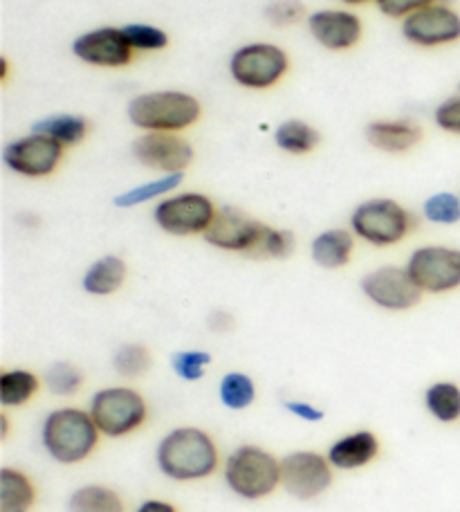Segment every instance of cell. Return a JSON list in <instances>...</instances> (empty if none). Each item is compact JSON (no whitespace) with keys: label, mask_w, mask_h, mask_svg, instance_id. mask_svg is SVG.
<instances>
[{"label":"cell","mask_w":460,"mask_h":512,"mask_svg":"<svg viewBox=\"0 0 460 512\" xmlns=\"http://www.w3.org/2000/svg\"><path fill=\"white\" fill-rule=\"evenodd\" d=\"M360 290L375 308L389 313H407L422 301V292L411 279L407 265H380L366 272Z\"/></svg>","instance_id":"12"},{"label":"cell","mask_w":460,"mask_h":512,"mask_svg":"<svg viewBox=\"0 0 460 512\" xmlns=\"http://www.w3.org/2000/svg\"><path fill=\"white\" fill-rule=\"evenodd\" d=\"M43 389V378L30 369L0 371V405L3 409H18L32 402Z\"/></svg>","instance_id":"25"},{"label":"cell","mask_w":460,"mask_h":512,"mask_svg":"<svg viewBox=\"0 0 460 512\" xmlns=\"http://www.w3.org/2000/svg\"><path fill=\"white\" fill-rule=\"evenodd\" d=\"M440 3V0H375V7L380 9V14L393 21H404V18L420 12L429 5Z\"/></svg>","instance_id":"38"},{"label":"cell","mask_w":460,"mask_h":512,"mask_svg":"<svg viewBox=\"0 0 460 512\" xmlns=\"http://www.w3.org/2000/svg\"><path fill=\"white\" fill-rule=\"evenodd\" d=\"M90 416L101 436L124 438L149 420V402L133 387H101L90 398Z\"/></svg>","instance_id":"7"},{"label":"cell","mask_w":460,"mask_h":512,"mask_svg":"<svg viewBox=\"0 0 460 512\" xmlns=\"http://www.w3.org/2000/svg\"><path fill=\"white\" fill-rule=\"evenodd\" d=\"M229 77L236 86L265 93L281 84L290 72V54L279 43L250 41L238 45L227 61Z\"/></svg>","instance_id":"6"},{"label":"cell","mask_w":460,"mask_h":512,"mask_svg":"<svg viewBox=\"0 0 460 512\" xmlns=\"http://www.w3.org/2000/svg\"><path fill=\"white\" fill-rule=\"evenodd\" d=\"M216 214V203L202 191H176L155 203L153 223L164 234L187 239V236H205Z\"/></svg>","instance_id":"8"},{"label":"cell","mask_w":460,"mask_h":512,"mask_svg":"<svg viewBox=\"0 0 460 512\" xmlns=\"http://www.w3.org/2000/svg\"><path fill=\"white\" fill-rule=\"evenodd\" d=\"M348 227L362 243L384 250L409 239L416 216L395 198H368L353 209Z\"/></svg>","instance_id":"5"},{"label":"cell","mask_w":460,"mask_h":512,"mask_svg":"<svg viewBox=\"0 0 460 512\" xmlns=\"http://www.w3.org/2000/svg\"><path fill=\"white\" fill-rule=\"evenodd\" d=\"M128 43L137 54H151L162 52L169 48V34L162 27L153 23H126L122 25Z\"/></svg>","instance_id":"35"},{"label":"cell","mask_w":460,"mask_h":512,"mask_svg":"<svg viewBox=\"0 0 460 512\" xmlns=\"http://www.w3.org/2000/svg\"><path fill=\"white\" fill-rule=\"evenodd\" d=\"M207 326L211 333H229L232 328L236 326V319L232 313H227V310H214V313H209L207 317Z\"/></svg>","instance_id":"40"},{"label":"cell","mask_w":460,"mask_h":512,"mask_svg":"<svg viewBox=\"0 0 460 512\" xmlns=\"http://www.w3.org/2000/svg\"><path fill=\"white\" fill-rule=\"evenodd\" d=\"M366 142L386 155H404L416 149L425 137L422 126L413 120H373L364 128Z\"/></svg>","instance_id":"19"},{"label":"cell","mask_w":460,"mask_h":512,"mask_svg":"<svg viewBox=\"0 0 460 512\" xmlns=\"http://www.w3.org/2000/svg\"><path fill=\"white\" fill-rule=\"evenodd\" d=\"M184 182V173H162V176L146 180L142 185H135L131 189L122 191L113 198V205L117 209H133L142 207L146 203H160L162 198L180 191Z\"/></svg>","instance_id":"24"},{"label":"cell","mask_w":460,"mask_h":512,"mask_svg":"<svg viewBox=\"0 0 460 512\" xmlns=\"http://www.w3.org/2000/svg\"><path fill=\"white\" fill-rule=\"evenodd\" d=\"M68 512H126L124 499L115 488L104 483H86L72 490L68 497Z\"/></svg>","instance_id":"28"},{"label":"cell","mask_w":460,"mask_h":512,"mask_svg":"<svg viewBox=\"0 0 460 512\" xmlns=\"http://www.w3.org/2000/svg\"><path fill=\"white\" fill-rule=\"evenodd\" d=\"M335 481L328 456L315 450H294L281 459V488L292 499L312 501L326 495Z\"/></svg>","instance_id":"11"},{"label":"cell","mask_w":460,"mask_h":512,"mask_svg":"<svg viewBox=\"0 0 460 512\" xmlns=\"http://www.w3.org/2000/svg\"><path fill=\"white\" fill-rule=\"evenodd\" d=\"M339 3L346 5V7H362L368 3H375V0H339Z\"/></svg>","instance_id":"45"},{"label":"cell","mask_w":460,"mask_h":512,"mask_svg":"<svg viewBox=\"0 0 460 512\" xmlns=\"http://www.w3.org/2000/svg\"><path fill=\"white\" fill-rule=\"evenodd\" d=\"M434 124L443 133L460 137V81L454 95L445 97L443 102L434 108Z\"/></svg>","instance_id":"37"},{"label":"cell","mask_w":460,"mask_h":512,"mask_svg":"<svg viewBox=\"0 0 460 512\" xmlns=\"http://www.w3.org/2000/svg\"><path fill=\"white\" fill-rule=\"evenodd\" d=\"M272 140L276 144V149L283 153L308 155L319 149L321 133L310 122L299 120V117H290V120H283L274 128Z\"/></svg>","instance_id":"27"},{"label":"cell","mask_w":460,"mask_h":512,"mask_svg":"<svg viewBox=\"0 0 460 512\" xmlns=\"http://www.w3.org/2000/svg\"><path fill=\"white\" fill-rule=\"evenodd\" d=\"M400 34L413 48H447L460 41V12L440 0L400 21Z\"/></svg>","instance_id":"13"},{"label":"cell","mask_w":460,"mask_h":512,"mask_svg":"<svg viewBox=\"0 0 460 512\" xmlns=\"http://www.w3.org/2000/svg\"><path fill=\"white\" fill-rule=\"evenodd\" d=\"M18 223H21L23 227H30V230H34V227H39V216L25 212V214L18 216Z\"/></svg>","instance_id":"42"},{"label":"cell","mask_w":460,"mask_h":512,"mask_svg":"<svg viewBox=\"0 0 460 512\" xmlns=\"http://www.w3.org/2000/svg\"><path fill=\"white\" fill-rule=\"evenodd\" d=\"M36 504V486L30 474L3 465L0 468V512H32Z\"/></svg>","instance_id":"22"},{"label":"cell","mask_w":460,"mask_h":512,"mask_svg":"<svg viewBox=\"0 0 460 512\" xmlns=\"http://www.w3.org/2000/svg\"><path fill=\"white\" fill-rule=\"evenodd\" d=\"M223 479L238 499L261 501L281 486V459L261 445H238L225 456Z\"/></svg>","instance_id":"4"},{"label":"cell","mask_w":460,"mask_h":512,"mask_svg":"<svg viewBox=\"0 0 460 512\" xmlns=\"http://www.w3.org/2000/svg\"><path fill=\"white\" fill-rule=\"evenodd\" d=\"M427 414L440 425H454L460 420V384L454 380H436L422 393Z\"/></svg>","instance_id":"26"},{"label":"cell","mask_w":460,"mask_h":512,"mask_svg":"<svg viewBox=\"0 0 460 512\" xmlns=\"http://www.w3.org/2000/svg\"><path fill=\"white\" fill-rule=\"evenodd\" d=\"M380 452V436L371 429H357V432L335 438L326 456L337 472H353L371 465Z\"/></svg>","instance_id":"18"},{"label":"cell","mask_w":460,"mask_h":512,"mask_svg":"<svg viewBox=\"0 0 460 512\" xmlns=\"http://www.w3.org/2000/svg\"><path fill=\"white\" fill-rule=\"evenodd\" d=\"M312 41L328 52H348L360 45L364 21L351 7H324L310 12L306 18Z\"/></svg>","instance_id":"16"},{"label":"cell","mask_w":460,"mask_h":512,"mask_svg":"<svg viewBox=\"0 0 460 512\" xmlns=\"http://www.w3.org/2000/svg\"><path fill=\"white\" fill-rule=\"evenodd\" d=\"M294 248H297V239H294V234L290 230H283V227H274L265 223L261 239L256 243V248L250 256L252 259L283 261L288 259V256H292Z\"/></svg>","instance_id":"33"},{"label":"cell","mask_w":460,"mask_h":512,"mask_svg":"<svg viewBox=\"0 0 460 512\" xmlns=\"http://www.w3.org/2000/svg\"><path fill=\"white\" fill-rule=\"evenodd\" d=\"M39 436L45 454L54 463L79 465L95 454L101 432L88 409L57 407L43 418Z\"/></svg>","instance_id":"2"},{"label":"cell","mask_w":460,"mask_h":512,"mask_svg":"<svg viewBox=\"0 0 460 512\" xmlns=\"http://www.w3.org/2000/svg\"><path fill=\"white\" fill-rule=\"evenodd\" d=\"M283 409L288 411L290 416L303 420V423H321V420L326 418V411L321 409L319 405H315V402L310 400H301V398H290V400H283Z\"/></svg>","instance_id":"39"},{"label":"cell","mask_w":460,"mask_h":512,"mask_svg":"<svg viewBox=\"0 0 460 512\" xmlns=\"http://www.w3.org/2000/svg\"><path fill=\"white\" fill-rule=\"evenodd\" d=\"M70 50L75 57L92 68L119 70L131 66L135 61V50L128 43L122 27L117 25H101L95 30L81 32L72 41Z\"/></svg>","instance_id":"14"},{"label":"cell","mask_w":460,"mask_h":512,"mask_svg":"<svg viewBox=\"0 0 460 512\" xmlns=\"http://www.w3.org/2000/svg\"><path fill=\"white\" fill-rule=\"evenodd\" d=\"M422 218L438 227H454L460 223V194L456 191H436L422 200Z\"/></svg>","instance_id":"32"},{"label":"cell","mask_w":460,"mask_h":512,"mask_svg":"<svg viewBox=\"0 0 460 512\" xmlns=\"http://www.w3.org/2000/svg\"><path fill=\"white\" fill-rule=\"evenodd\" d=\"M41 378H43V387L48 389V393L54 398L77 396L86 384L84 371H81L75 362H68V360H59L50 364Z\"/></svg>","instance_id":"31"},{"label":"cell","mask_w":460,"mask_h":512,"mask_svg":"<svg viewBox=\"0 0 460 512\" xmlns=\"http://www.w3.org/2000/svg\"><path fill=\"white\" fill-rule=\"evenodd\" d=\"M211 364H214V355L205 349H184L171 355V369L173 376L182 382H198L207 376Z\"/></svg>","instance_id":"34"},{"label":"cell","mask_w":460,"mask_h":512,"mask_svg":"<svg viewBox=\"0 0 460 512\" xmlns=\"http://www.w3.org/2000/svg\"><path fill=\"white\" fill-rule=\"evenodd\" d=\"M133 158L142 167L162 173H184L193 158L196 149L182 133H140L131 146Z\"/></svg>","instance_id":"15"},{"label":"cell","mask_w":460,"mask_h":512,"mask_svg":"<svg viewBox=\"0 0 460 512\" xmlns=\"http://www.w3.org/2000/svg\"><path fill=\"white\" fill-rule=\"evenodd\" d=\"M256 396H259V387L254 378L243 371H227L218 382V400L229 411L250 409Z\"/></svg>","instance_id":"29"},{"label":"cell","mask_w":460,"mask_h":512,"mask_svg":"<svg viewBox=\"0 0 460 512\" xmlns=\"http://www.w3.org/2000/svg\"><path fill=\"white\" fill-rule=\"evenodd\" d=\"M407 270L425 295H449L460 288V248L420 245L407 256Z\"/></svg>","instance_id":"9"},{"label":"cell","mask_w":460,"mask_h":512,"mask_svg":"<svg viewBox=\"0 0 460 512\" xmlns=\"http://www.w3.org/2000/svg\"><path fill=\"white\" fill-rule=\"evenodd\" d=\"M265 18L276 27H290L306 21L308 12L301 0H272V3L265 7Z\"/></svg>","instance_id":"36"},{"label":"cell","mask_w":460,"mask_h":512,"mask_svg":"<svg viewBox=\"0 0 460 512\" xmlns=\"http://www.w3.org/2000/svg\"><path fill=\"white\" fill-rule=\"evenodd\" d=\"M32 131L52 137L54 142H59L68 151L86 142L90 133V122L88 117L77 113H52L41 117L39 122H34Z\"/></svg>","instance_id":"23"},{"label":"cell","mask_w":460,"mask_h":512,"mask_svg":"<svg viewBox=\"0 0 460 512\" xmlns=\"http://www.w3.org/2000/svg\"><path fill=\"white\" fill-rule=\"evenodd\" d=\"M0 438L7 441L9 438V416H7V409L0 411Z\"/></svg>","instance_id":"43"},{"label":"cell","mask_w":460,"mask_h":512,"mask_svg":"<svg viewBox=\"0 0 460 512\" xmlns=\"http://www.w3.org/2000/svg\"><path fill=\"white\" fill-rule=\"evenodd\" d=\"M7 79H9V59L3 54V57H0V81L7 84Z\"/></svg>","instance_id":"44"},{"label":"cell","mask_w":460,"mask_h":512,"mask_svg":"<svg viewBox=\"0 0 460 512\" xmlns=\"http://www.w3.org/2000/svg\"><path fill=\"white\" fill-rule=\"evenodd\" d=\"M128 279V265L119 254H104L92 261L84 277H81V288L90 297H110L124 288Z\"/></svg>","instance_id":"21"},{"label":"cell","mask_w":460,"mask_h":512,"mask_svg":"<svg viewBox=\"0 0 460 512\" xmlns=\"http://www.w3.org/2000/svg\"><path fill=\"white\" fill-rule=\"evenodd\" d=\"M355 241L351 227H328L310 241V259L324 270H342L353 261Z\"/></svg>","instance_id":"20"},{"label":"cell","mask_w":460,"mask_h":512,"mask_svg":"<svg viewBox=\"0 0 460 512\" xmlns=\"http://www.w3.org/2000/svg\"><path fill=\"white\" fill-rule=\"evenodd\" d=\"M113 369L119 378L140 380L153 369V353L140 342H124L113 353Z\"/></svg>","instance_id":"30"},{"label":"cell","mask_w":460,"mask_h":512,"mask_svg":"<svg viewBox=\"0 0 460 512\" xmlns=\"http://www.w3.org/2000/svg\"><path fill=\"white\" fill-rule=\"evenodd\" d=\"M155 465L169 481H205L220 468V450L214 436L205 429L191 425L173 427L155 447Z\"/></svg>","instance_id":"1"},{"label":"cell","mask_w":460,"mask_h":512,"mask_svg":"<svg viewBox=\"0 0 460 512\" xmlns=\"http://www.w3.org/2000/svg\"><path fill=\"white\" fill-rule=\"evenodd\" d=\"M135 512H178V508L164 499H146L135 508Z\"/></svg>","instance_id":"41"},{"label":"cell","mask_w":460,"mask_h":512,"mask_svg":"<svg viewBox=\"0 0 460 512\" xmlns=\"http://www.w3.org/2000/svg\"><path fill=\"white\" fill-rule=\"evenodd\" d=\"M263 230L265 223L259 221V218H254L252 214H247L245 209L223 205L218 207L214 223H211L202 239L216 250L250 256L256 248V243H259Z\"/></svg>","instance_id":"17"},{"label":"cell","mask_w":460,"mask_h":512,"mask_svg":"<svg viewBox=\"0 0 460 512\" xmlns=\"http://www.w3.org/2000/svg\"><path fill=\"white\" fill-rule=\"evenodd\" d=\"M63 158H66V149L59 142H54L52 137L36 131L16 137V140L7 142L3 149L5 167L27 180L54 176Z\"/></svg>","instance_id":"10"},{"label":"cell","mask_w":460,"mask_h":512,"mask_svg":"<svg viewBox=\"0 0 460 512\" xmlns=\"http://www.w3.org/2000/svg\"><path fill=\"white\" fill-rule=\"evenodd\" d=\"M126 117L140 133H184L202 117V104L187 90H149L126 104Z\"/></svg>","instance_id":"3"}]
</instances>
